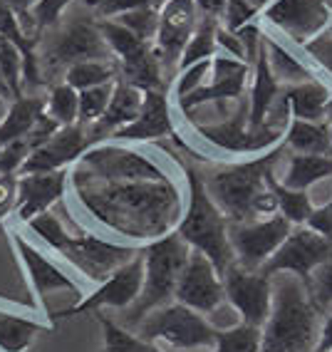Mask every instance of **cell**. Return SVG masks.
I'll return each mask as SVG.
<instances>
[{"label": "cell", "mask_w": 332, "mask_h": 352, "mask_svg": "<svg viewBox=\"0 0 332 352\" xmlns=\"http://www.w3.org/2000/svg\"><path fill=\"white\" fill-rule=\"evenodd\" d=\"M69 184L82 208L107 228L139 241H157L171 233L184 214L181 196L169 182H109L77 164Z\"/></svg>", "instance_id": "obj_1"}, {"label": "cell", "mask_w": 332, "mask_h": 352, "mask_svg": "<svg viewBox=\"0 0 332 352\" xmlns=\"http://www.w3.org/2000/svg\"><path fill=\"white\" fill-rule=\"evenodd\" d=\"M270 315L261 333V352H315L322 313L310 288L293 273H276Z\"/></svg>", "instance_id": "obj_2"}, {"label": "cell", "mask_w": 332, "mask_h": 352, "mask_svg": "<svg viewBox=\"0 0 332 352\" xmlns=\"http://www.w3.org/2000/svg\"><path fill=\"white\" fill-rule=\"evenodd\" d=\"M184 174H186V206L174 231L191 251L203 253L223 276L236 263L228 241V219L208 196L201 171L191 164H184Z\"/></svg>", "instance_id": "obj_3"}, {"label": "cell", "mask_w": 332, "mask_h": 352, "mask_svg": "<svg viewBox=\"0 0 332 352\" xmlns=\"http://www.w3.org/2000/svg\"><path fill=\"white\" fill-rule=\"evenodd\" d=\"M142 253H144V285L134 305L122 310L120 325H124L126 330H134L151 310L174 300L176 283H179V276L186 265L191 248L179 239V233L171 231L162 239L142 245Z\"/></svg>", "instance_id": "obj_4"}, {"label": "cell", "mask_w": 332, "mask_h": 352, "mask_svg": "<svg viewBox=\"0 0 332 352\" xmlns=\"http://www.w3.org/2000/svg\"><path fill=\"white\" fill-rule=\"evenodd\" d=\"M285 144L258 154L256 159L228 164L223 169L203 176L208 196L226 214L228 221H253V201L268 189V174L280 162Z\"/></svg>", "instance_id": "obj_5"}, {"label": "cell", "mask_w": 332, "mask_h": 352, "mask_svg": "<svg viewBox=\"0 0 332 352\" xmlns=\"http://www.w3.org/2000/svg\"><path fill=\"white\" fill-rule=\"evenodd\" d=\"M85 60H114L97 28V20L72 15L69 20H60L55 28L43 32L38 43V63L45 85L47 77L63 82L65 72Z\"/></svg>", "instance_id": "obj_6"}, {"label": "cell", "mask_w": 332, "mask_h": 352, "mask_svg": "<svg viewBox=\"0 0 332 352\" xmlns=\"http://www.w3.org/2000/svg\"><path fill=\"white\" fill-rule=\"evenodd\" d=\"M134 333L154 345L169 347L174 352L211 350L216 345V327L201 313L176 300L151 310L144 320L134 327Z\"/></svg>", "instance_id": "obj_7"}, {"label": "cell", "mask_w": 332, "mask_h": 352, "mask_svg": "<svg viewBox=\"0 0 332 352\" xmlns=\"http://www.w3.org/2000/svg\"><path fill=\"white\" fill-rule=\"evenodd\" d=\"M194 129L203 142H208L221 151H231V154H263V151L280 144L283 137H285L283 132L265 124L263 129L253 132L248 126V97L239 100L231 117L211 122V124L194 122Z\"/></svg>", "instance_id": "obj_8"}, {"label": "cell", "mask_w": 332, "mask_h": 352, "mask_svg": "<svg viewBox=\"0 0 332 352\" xmlns=\"http://www.w3.org/2000/svg\"><path fill=\"white\" fill-rule=\"evenodd\" d=\"M290 231L293 223L283 214L253 221H228V241L236 263L245 271H261L265 261L288 239Z\"/></svg>", "instance_id": "obj_9"}, {"label": "cell", "mask_w": 332, "mask_h": 352, "mask_svg": "<svg viewBox=\"0 0 332 352\" xmlns=\"http://www.w3.org/2000/svg\"><path fill=\"white\" fill-rule=\"evenodd\" d=\"M80 166L109 182H169V174L157 162L129 149L122 142H100L89 146L82 154Z\"/></svg>", "instance_id": "obj_10"}, {"label": "cell", "mask_w": 332, "mask_h": 352, "mask_svg": "<svg viewBox=\"0 0 332 352\" xmlns=\"http://www.w3.org/2000/svg\"><path fill=\"white\" fill-rule=\"evenodd\" d=\"M327 261H332V241L307 226H293L280 248L263 263L261 273L263 276L293 273L305 285H310V276L315 273V268H320Z\"/></svg>", "instance_id": "obj_11"}, {"label": "cell", "mask_w": 332, "mask_h": 352, "mask_svg": "<svg viewBox=\"0 0 332 352\" xmlns=\"http://www.w3.org/2000/svg\"><path fill=\"white\" fill-rule=\"evenodd\" d=\"M142 285H144V253L139 248L137 256L109 273V278H104L89 296H85L77 305L63 310L55 318H77L85 313H97L102 308L126 310L139 298Z\"/></svg>", "instance_id": "obj_12"}, {"label": "cell", "mask_w": 332, "mask_h": 352, "mask_svg": "<svg viewBox=\"0 0 332 352\" xmlns=\"http://www.w3.org/2000/svg\"><path fill=\"white\" fill-rule=\"evenodd\" d=\"M137 251L139 248H134V245L112 243V241H104L94 233H80V236L69 233L65 243L57 248V253L72 268H77L82 276L94 280V283H102L104 278H109V273L137 256Z\"/></svg>", "instance_id": "obj_13"}, {"label": "cell", "mask_w": 332, "mask_h": 352, "mask_svg": "<svg viewBox=\"0 0 332 352\" xmlns=\"http://www.w3.org/2000/svg\"><path fill=\"white\" fill-rule=\"evenodd\" d=\"M261 13L268 25L278 28L300 47L332 25V8L327 0H270Z\"/></svg>", "instance_id": "obj_14"}, {"label": "cell", "mask_w": 332, "mask_h": 352, "mask_svg": "<svg viewBox=\"0 0 332 352\" xmlns=\"http://www.w3.org/2000/svg\"><path fill=\"white\" fill-rule=\"evenodd\" d=\"M251 80V65L231 55H216L211 60V80L194 95L176 102L184 114H191L203 104L226 107V102H239L245 97V82Z\"/></svg>", "instance_id": "obj_15"}, {"label": "cell", "mask_w": 332, "mask_h": 352, "mask_svg": "<svg viewBox=\"0 0 332 352\" xmlns=\"http://www.w3.org/2000/svg\"><path fill=\"white\" fill-rule=\"evenodd\" d=\"M174 300L201 313L203 318L211 315L221 302H226L223 276L216 271V265L203 253H188V261L179 276V283H176Z\"/></svg>", "instance_id": "obj_16"}, {"label": "cell", "mask_w": 332, "mask_h": 352, "mask_svg": "<svg viewBox=\"0 0 332 352\" xmlns=\"http://www.w3.org/2000/svg\"><path fill=\"white\" fill-rule=\"evenodd\" d=\"M223 290L226 300L241 315V320L263 327L273 302V278L263 276L261 271H245L239 263H233L223 273Z\"/></svg>", "instance_id": "obj_17"}, {"label": "cell", "mask_w": 332, "mask_h": 352, "mask_svg": "<svg viewBox=\"0 0 332 352\" xmlns=\"http://www.w3.org/2000/svg\"><path fill=\"white\" fill-rule=\"evenodd\" d=\"M199 15L201 13L194 0H166L159 8V30L154 38V47L166 72L179 67L184 47L199 25Z\"/></svg>", "instance_id": "obj_18"}, {"label": "cell", "mask_w": 332, "mask_h": 352, "mask_svg": "<svg viewBox=\"0 0 332 352\" xmlns=\"http://www.w3.org/2000/svg\"><path fill=\"white\" fill-rule=\"evenodd\" d=\"M94 144H97V142H94L89 126L80 124V122L69 126H60L47 142H43V144L27 157V162L23 164L20 174L67 169V166H72L75 162H80L82 154Z\"/></svg>", "instance_id": "obj_19"}, {"label": "cell", "mask_w": 332, "mask_h": 352, "mask_svg": "<svg viewBox=\"0 0 332 352\" xmlns=\"http://www.w3.org/2000/svg\"><path fill=\"white\" fill-rule=\"evenodd\" d=\"M10 241H13L15 256H18L20 265H23L25 280L30 283L32 293H35V298L40 302H45V298L50 296V293H55V290H77L75 280L60 265L52 263L40 248H35L18 228H10Z\"/></svg>", "instance_id": "obj_20"}, {"label": "cell", "mask_w": 332, "mask_h": 352, "mask_svg": "<svg viewBox=\"0 0 332 352\" xmlns=\"http://www.w3.org/2000/svg\"><path fill=\"white\" fill-rule=\"evenodd\" d=\"M69 186V171H38V174H18V214L20 223H27L35 216L50 211L63 201Z\"/></svg>", "instance_id": "obj_21"}, {"label": "cell", "mask_w": 332, "mask_h": 352, "mask_svg": "<svg viewBox=\"0 0 332 352\" xmlns=\"http://www.w3.org/2000/svg\"><path fill=\"white\" fill-rule=\"evenodd\" d=\"M174 137V117H171V104L166 89H149L144 92V104L139 117L126 124L124 129L114 132L112 142H151V139Z\"/></svg>", "instance_id": "obj_22"}, {"label": "cell", "mask_w": 332, "mask_h": 352, "mask_svg": "<svg viewBox=\"0 0 332 352\" xmlns=\"http://www.w3.org/2000/svg\"><path fill=\"white\" fill-rule=\"evenodd\" d=\"M142 104H144V92L134 87V85H129V82H124L122 77H117L104 114L89 126L94 142L100 144V142L112 137L114 132H120L126 124H132L139 117V112H142Z\"/></svg>", "instance_id": "obj_23"}, {"label": "cell", "mask_w": 332, "mask_h": 352, "mask_svg": "<svg viewBox=\"0 0 332 352\" xmlns=\"http://www.w3.org/2000/svg\"><path fill=\"white\" fill-rule=\"evenodd\" d=\"M283 87L276 80L273 69L268 63V50H265V35L263 45L258 50V57L251 65V87H248V126L253 132L263 129L265 117H268L270 107L276 104V100L280 97Z\"/></svg>", "instance_id": "obj_24"}, {"label": "cell", "mask_w": 332, "mask_h": 352, "mask_svg": "<svg viewBox=\"0 0 332 352\" xmlns=\"http://www.w3.org/2000/svg\"><path fill=\"white\" fill-rule=\"evenodd\" d=\"M283 95L290 104L293 120L305 122H322L327 120V102H330V89L320 77L305 80L300 85L283 87Z\"/></svg>", "instance_id": "obj_25"}, {"label": "cell", "mask_w": 332, "mask_h": 352, "mask_svg": "<svg viewBox=\"0 0 332 352\" xmlns=\"http://www.w3.org/2000/svg\"><path fill=\"white\" fill-rule=\"evenodd\" d=\"M45 107H47V97L30 95V92L10 100L5 120L0 124V146L30 134L38 126V122L43 120Z\"/></svg>", "instance_id": "obj_26"}, {"label": "cell", "mask_w": 332, "mask_h": 352, "mask_svg": "<svg viewBox=\"0 0 332 352\" xmlns=\"http://www.w3.org/2000/svg\"><path fill=\"white\" fill-rule=\"evenodd\" d=\"M283 144L293 154H322V157H332L330 134H327V124H322V122L290 120L285 137H283Z\"/></svg>", "instance_id": "obj_27"}, {"label": "cell", "mask_w": 332, "mask_h": 352, "mask_svg": "<svg viewBox=\"0 0 332 352\" xmlns=\"http://www.w3.org/2000/svg\"><path fill=\"white\" fill-rule=\"evenodd\" d=\"M332 176V157H322V154H293L290 151L288 166L283 174V182L288 189L307 191L318 182Z\"/></svg>", "instance_id": "obj_28"}, {"label": "cell", "mask_w": 332, "mask_h": 352, "mask_svg": "<svg viewBox=\"0 0 332 352\" xmlns=\"http://www.w3.org/2000/svg\"><path fill=\"white\" fill-rule=\"evenodd\" d=\"M47 322L0 308V352H25Z\"/></svg>", "instance_id": "obj_29"}, {"label": "cell", "mask_w": 332, "mask_h": 352, "mask_svg": "<svg viewBox=\"0 0 332 352\" xmlns=\"http://www.w3.org/2000/svg\"><path fill=\"white\" fill-rule=\"evenodd\" d=\"M265 50H268V63H270V69H273V75L276 80L280 82V87H290V85H300L305 80H313L318 77L313 72V67L300 60V57H295L293 52L285 47L283 43L278 40L268 38L265 35Z\"/></svg>", "instance_id": "obj_30"}, {"label": "cell", "mask_w": 332, "mask_h": 352, "mask_svg": "<svg viewBox=\"0 0 332 352\" xmlns=\"http://www.w3.org/2000/svg\"><path fill=\"white\" fill-rule=\"evenodd\" d=\"M221 20L213 18V15H201L199 25H196L194 35L186 43L181 52V60H179V69H186L196 63H203V60H213L216 52H219V43H216V32H219Z\"/></svg>", "instance_id": "obj_31"}, {"label": "cell", "mask_w": 332, "mask_h": 352, "mask_svg": "<svg viewBox=\"0 0 332 352\" xmlns=\"http://www.w3.org/2000/svg\"><path fill=\"white\" fill-rule=\"evenodd\" d=\"M120 77V67L117 60H85L77 63L65 72L63 80L69 87H75L77 92L89 87H102V85H112Z\"/></svg>", "instance_id": "obj_32"}, {"label": "cell", "mask_w": 332, "mask_h": 352, "mask_svg": "<svg viewBox=\"0 0 332 352\" xmlns=\"http://www.w3.org/2000/svg\"><path fill=\"white\" fill-rule=\"evenodd\" d=\"M268 186L273 189L278 199V214H283L293 226H305V221L313 214V199L307 191L288 189L285 184H280L276 179V169L268 174Z\"/></svg>", "instance_id": "obj_33"}, {"label": "cell", "mask_w": 332, "mask_h": 352, "mask_svg": "<svg viewBox=\"0 0 332 352\" xmlns=\"http://www.w3.org/2000/svg\"><path fill=\"white\" fill-rule=\"evenodd\" d=\"M100 325L104 333V352H164L159 345L139 338L134 330H126L120 322L100 315Z\"/></svg>", "instance_id": "obj_34"}, {"label": "cell", "mask_w": 332, "mask_h": 352, "mask_svg": "<svg viewBox=\"0 0 332 352\" xmlns=\"http://www.w3.org/2000/svg\"><path fill=\"white\" fill-rule=\"evenodd\" d=\"M45 112H47V117H52L60 126L77 124V120H80V92H77L75 87H69L65 80L52 82Z\"/></svg>", "instance_id": "obj_35"}, {"label": "cell", "mask_w": 332, "mask_h": 352, "mask_svg": "<svg viewBox=\"0 0 332 352\" xmlns=\"http://www.w3.org/2000/svg\"><path fill=\"white\" fill-rule=\"evenodd\" d=\"M261 327L239 322L226 330H216V345L208 352H261Z\"/></svg>", "instance_id": "obj_36"}, {"label": "cell", "mask_w": 332, "mask_h": 352, "mask_svg": "<svg viewBox=\"0 0 332 352\" xmlns=\"http://www.w3.org/2000/svg\"><path fill=\"white\" fill-rule=\"evenodd\" d=\"M23 72H25V57L18 50V45H13L8 38L0 35V75L5 80L10 97L23 95Z\"/></svg>", "instance_id": "obj_37"}, {"label": "cell", "mask_w": 332, "mask_h": 352, "mask_svg": "<svg viewBox=\"0 0 332 352\" xmlns=\"http://www.w3.org/2000/svg\"><path fill=\"white\" fill-rule=\"evenodd\" d=\"M117 23L126 28L129 32H134L139 40L144 43H154L159 30V8L149 6V8H139V10H132V13H124L120 18H112Z\"/></svg>", "instance_id": "obj_38"}, {"label": "cell", "mask_w": 332, "mask_h": 352, "mask_svg": "<svg viewBox=\"0 0 332 352\" xmlns=\"http://www.w3.org/2000/svg\"><path fill=\"white\" fill-rule=\"evenodd\" d=\"M114 82L112 85H102V87H89L80 92V124L92 126L94 122L104 114L107 104H109V97H112Z\"/></svg>", "instance_id": "obj_39"}, {"label": "cell", "mask_w": 332, "mask_h": 352, "mask_svg": "<svg viewBox=\"0 0 332 352\" xmlns=\"http://www.w3.org/2000/svg\"><path fill=\"white\" fill-rule=\"evenodd\" d=\"M27 228H30L35 236H38L43 243H47L52 248V251L57 253V248L65 243V239H67L69 233L67 228H65V223L60 219H57L52 211H45V214L35 216L32 221H27L25 223Z\"/></svg>", "instance_id": "obj_40"}, {"label": "cell", "mask_w": 332, "mask_h": 352, "mask_svg": "<svg viewBox=\"0 0 332 352\" xmlns=\"http://www.w3.org/2000/svg\"><path fill=\"white\" fill-rule=\"evenodd\" d=\"M206 77H211V60H203V63H196L186 69H179V77L174 82V100L181 102L184 97L194 95L196 89H201L206 85Z\"/></svg>", "instance_id": "obj_41"}, {"label": "cell", "mask_w": 332, "mask_h": 352, "mask_svg": "<svg viewBox=\"0 0 332 352\" xmlns=\"http://www.w3.org/2000/svg\"><path fill=\"white\" fill-rule=\"evenodd\" d=\"M261 10L256 6H251L248 0H228L226 8H223V15H221V25L231 32H239L241 28L256 23Z\"/></svg>", "instance_id": "obj_42"}, {"label": "cell", "mask_w": 332, "mask_h": 352, "mask_svg": "<svg viewBox=\"0 0 332 352\" xmlns=\"http://www.w3.org/2000/svg\"><path fill=\"white\" fill-rule=\"evenodd\" d=\"M72 3H75V0H38V6L32 8L30 15H32V20H35V25L40 28V32L55 28L57 23L63 20V13Z\"/></svg>", "instance_id": "obj_43"}, {"label": "cell", "mask_w": 332, "mask_h": 352, "mask_svg": "<svg viewBox=\"0 0 332 352\" xmlns=\"http://www.w3.org/2000/svg\"><path fill=\"white\" fill-rule=\"evenodd\" d=\"M310 296L318 302L320 310H325L332 305V261L322 263L320 268H315V273L310 276Z\"/></svg>", "instance_id": "obj_44"}, {"label": "cell", "mask_w": 332, "mask_h": 352, "mask_svg": "<svg viewBox=\"0 0 332 352\" xmlns=\"http://www.w3.org/2000/svg\"><path fill=\"white\" fill-rule=\"evenodd\" d=\"M307 55L313 57V63H318V67L327 75H332V25H327L320 32L318 38H313L310 43L302 47Z\"/></svg>", "instance_id": "obj_45"}, {"label": "cell", "mask_w": 332, "mask_h": 352, "mask_svg": "<svg viewBox=\"0 0 332 352\" xmlns=\"http://www.w3.org/2000/svg\"><path fill=\"white\" fill-rule=\"evenodd\" d=\"M154 6V0H100L97 6L92 8L97 18H120L124 13H132L139 8H149Z\"/></svg>", "instance_id": "obj_46"}, {"label": "cell", "mask_w": 332, "mask_h": 352, "mask_svg": "<svg viewBox=\"0 0 332 352\" xmlns=\"http://www.w3.org/2000/svg\"><path fill=\"white\" fill-rule=\"evenodd\" d=\"M18 206V176L0 174V223Z\"/></svg>", "instance_id": "obj_47"}, {"label": "cell", "mask_w": 332, "mask_h": 352, "mask_svg": "<svg viewBox=\"0 0 332 352\" xmlns=\"http://www.w3.org/2000/svg\"><path fill=\"white\" fill-rule=\"evenodd\" d=\"M305 226L313 228V231L320 233V236H325L327 241H332V199L325 204V206L313 208V214H310V219L305 221Z\"/></svg>", "instance_id": "obj_48"}, {"label": "cell", "mask_w": 332, "mask_h": 352, "mask_svg": "<svg viewBox=\"0 0 332 352\" xmlns=\"http://www.w3.org/2000/svg\"><path fill=\"white\" fill-rule=\"evenodd\" d=\"M216 43H219V47L226 52V55L236 57V60H245V50H243V43H241V38H239V32H231L223 25H219Z\"/></svg>", "instance_id": "obj_49"}, {"label": "cell", "mask_w": 332, "mask_h": 352, "mask_svg": "<svg viewBox=\"0 0 332 352\" xmlns=\"http://www.w3.org/2000/svg\"><path fill=\"white\" fill-rule=\"evenodd\" d=\"M332 350V315H322V327H320V340L315 352H330Z\"/></svg>", "instance_id": "obj_50"}, {"label": "cell", "mask_w": 332, "mask_h": 352, "mask_svg": "<svg viewBox=\"0 0 332 352\" xmlns=\"http://www.w3.org/2000/svg\"><path fill=\"white\" fill-rule=\"evenodd\" d=\"M196 8H199L201 15H213V18H219L223 15V8H226L228 0H194Z\"/></svg>", "instance_id": "obj_51"}, {"label": "cell", "mask_w": 332, "mask_h": 352, "mask_svg": "<svg viewBox=\"0 0 332 352\" xmlns=\"http://www.w3.org/2000/svg\"><path fill=\"white\" fill-rule=\"evenodd\" d=\"M5 6H10L15 10V13H30L32 8L38 6V0H3Z\"/></svg>", "instance_id": "obj_52"}, {"label": "cell", "mask_w": 332, "mask_h": 352, "mask_svg": "<svg viewBox=\"0 0 332 352\" xmlns=\"http://www.w3.org/2000/svg\"><path fill=\"white\" fill-rule=\"evenodd\" d=\"M5 114H8V100L0 95V124H3V120H5Z\"/></svg>", "instance_id": "obj_53"}, {"label": "cell", "mask_w": 332, "mask_h": 352, "mask_svg": "<svg viewBox=\"0 0 332 352\" xmlns=\"http://www.w3.org/2000/svg\"><path fill=\"white\" fill-rule=\"evenodd\" d=\"M248 3H251V6H256V8H258V10H263V8H265V6H268L270 0H248Z\"/></svg>", "instance_id": "obj_54"}, {"label": "cell", "mask_w": 332, "mask_h": 352, "mask_svg": "<svg viewBox=\"0 0 332 352\" xmlns=\"http://www.w3.org/2000/svg\"><path fill=\"white\" fill-rule=\"evenodd\" d=\"M327 122H332V95H330V102H327Z\"/></svg>", "instance_id": "obj_55"}, {"label": "cell", "mask_w": 332, "mask_h": 352, "mask_svg": "<svg viewBox=\"0 0 332 352\" xmlns=\"http://www.w3.org/2000/svg\"><path fill=\"white\" fill-rule=\"evenodd\" d=\"M82 3H85V6H87L89 10H92V8L97 6V3H100V0H82Z\"/></svg>", "instance_id": "obj_56"}, {"label": "cell", "mask_w": 332, "mask_h": 352, "mask_svg": "<svg viewBox=\"0 0 332 352\" xmlns=\"http://www.w3.org/2000/svg\"><path fill=\"white\" fill-rule=\"evenodd\" d=\"M164 3H166V0H154V8H162Z\"/></svg>", "instance_id": "obj_57"}, {"label": "cell", "mask_w": 332, "mask_h": 352, "mask_svg": "<svg viewBox=\"0 0 332 352\" xmlns=\"http://www.w3.org/2000/svg\"><path fill=\"white\" fill-rule=\"evenodd\" d=\"M327 134H330V142H332V122L327 124Z\"/></svg>", "instance_id": "obj_58"}, {"label": "cell", "mask_w": 332, "mask_h": 352, "mask_svg": "<svg viewBox=\"0 0 332 352\" xmlns=\"http://www.w3.org/2000/svg\"><path fill=\"white\" fill-rule=\"evenodd\" d=\"M327 3H330V8H332V0H327Z\"/></svg>", "instance_id": "obj_59"}, {"label": "cell", "mask_w": 332, "mask_h": 352, "mask_svg": "<svg viewBox=\"0 0 332 352\" xmlns=\"http://www.w3.org/2000/svg\"><path fill=\"white\" fill-rule=\"evenodd\" d=\"M330 352H332V350H330Z\"/></svg>", "instance_id": "obj_60"}]
</instances>
